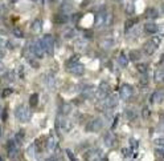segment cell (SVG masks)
<instances>
[{
	"instance_id": "34",
	"label": "cell",
	"mask_w": 164,
	"mask_h": 161,
	"mask_svg": "<svg viewBox=\"0 0 164 161\" xmlns=\"http://www.w3.org/2000/svg\"><path fill=\"white\" fill-rule=\"evenodd\" d=\"M155 142V145H157L159 148H163V144H164V141H163V138L160 137V138H156V140L154 141Z\"/></svg>"
},
{
	"instance_id": "14",
	"label": "cell",
	"mask_w": 164,
	"mask_h": 161,
	"mask_svg": "<svg viewBox=\"0 0 164 161\" xmlns=\"http://www.w3.org/2000/svg\"><path fill=\"white\" fill-rule=\"evenodd\" d=\"M85 160L86 161H98L99 160V152L95 151V149H90L85 153Z\"/></svg>"
},
{
	"instance_id": "41",
	"label": "cell",
	"mask_w": 164,
	"mask_h": 161,
	"mask_svg": "<svg viewBox=\"0 0 164 161\" xmlns=\"http://www.w3.org/2000/svg\"><path fill=\"white\" fill-rule=\"evenodd\" d=\"M130 142H131V145H132L134 148H137V147H138V141H137V140H134V138H131V140H130Z\"/></svg>"
},
{
	"instance_id": "6",
	"label": "cell",
	"mask_w": 164,
	"mask_h": 161,
	"mask_svg": "<svg viewBox=\"0 0 164 161\" xmlns=\"http://www.w3.org/2000/svg\"><path fill=\"white\" fill-rule=\"evenodd\" d=\"M67 71H69L72 75H74V76H82L83 72H85V67L80 62H77L74 64L67 65Z\"/></svg>"
},
{
	"instance_id": "24",
	"label": "cell",
	"mask_w": 164,
	"mask_h": 161,
	"mask_svg": "<svg viewBox=\"0 0 164 161\" xmlns=\"http://www.w3.org/2000/svg\"><path fill=\"white\" fill-rule=\"evenodd\" d=\"M118 63H119L121 67H126L128 64V60H127V56L124 53H121L119 56H118Z\"/></svg>"
},
{
	"instance_id": "19",
	"label": "cell",
	"mask_w": 164,
	"mask_h": 161,
	"mask_svg": "<svg viewBox=\"0 0 164 161\" xmlns=\"http://www.w3.org/2000/svg\"><path fill=\"white\" fill-rule=\"evenodd\" d=\"M42 30V21L40 19H36L35 21L32 23V31L35 32V33H38Z\"/></svg>"
},
{
	"instance_id": "15",
	"label": "cell",
	"mask_w": 164,
	"mask_h": 161,
	"mask_svg": "<svg viewBox=\"0 0 164 161\" xmlns=\"http://www.w3.org/2000/svg\"><path fill=\"white\" fill-rule=\"evenodd\" d=\"M115 141H117V140H115V136L112 135L111 132L106 133V135H105V137H103V142H105V145H106V147H109V148L114 147Z\"/></svg>"
},
{
	"instance_id": "5",
	"label": "cell",
	"mask_w": 164,
	"mask_h": 161,
	"mask_svg": "<svg viewBox=\"0 0 164 161\" xmlns=\"http://www.w3.org/2000/svg\"><path fill=\"white\" fill-rule=\"evenodd\" d=\"M99 46H101V48H103V49H111L112 47L115 46V37L111 36V35L103 36L102 39H101V41H99Z\"/></svg>"
},
{
	"instance_id": "44",
	"label": "cell",
	"mask_w": 164,
	"mask_h": 161,
	"mask_svg": "<svg viewBox=\"0 0 164 161\" xmlns=\"http://www.w3.org/2000/svg\"><path fill=\"white\" fill-rule=\"evenodd\" d=\"M45 161H57V158H56V157H49V158H47Z\"/></svg>"
},
{
	"instance_id": "8",
	"label": "cell",
	"mask_w": 164,
	"mask_h": 161,
	"mask_svg": "<svg viewBox=\"0 0 164 161\" xmlns=\"http://www.w3.org/2000/svg\"><path fill=\"white\" fill-rule=\"evenodd\" d=\"M32 52H33V55H35L36 57H38V59H41L44 55H45V49H44V46H42L41 40H37V41L32 46Z\"/></svg>"
},
{
	"instance_id": "9",
	"label": "cell",
	"mask_w": 164,
	"mask_h": 161,
	"mask_svg": "<svg viewBox=\"0 0 164 161\" xmlns=\"http://www.w3.org/2000/svg\"><path fill=\"white\" fill-rule=\"evenodd\" d=\"M103 126V121L101 119H94L93 121H90V123L87 124V131L89 132H99L101 129H102Z\"/></svg>"
},
{
	"instance_id": "13",
	"label": "cell",
	"mask_w": 164,
	"mask_h": 161,
	"mask_svg": "<svg viewBox=\"0 0 164 161\" xmlns=\"http://www.w3.org/2000/svg\"><path fill=\"white\" fill-rule=\"evenodd\" d=\"M97 95H98L99 99H103V97H106L107 95H110V85L107 84L106 81H102V83L99 84V88H98Z\"/></svg>"
},
{
	"instance_id": "47",
	"label": "cell",
	"mask_w": 164,
	"mask_h": 161,
	"mask_svg": "<svg viewBox=\"0 0 164 161\" xmlns=\"http://www.w3.org/2000/svg\"><path fill=\"white\" fill-rule=\"evenodd\" d=\"M11 3H16V2H19V0H9Z\"/></svg>"
},
{
	"instance_id": "18",
	"label": "cell",
	"mask_w": 164,
	"mask_h": 161,
	"mask_svg": "<svg viewBox=\"0 0 164 161\" xmlns=\"http://www.w3.org/2000/svg\"><path fill=\"white\" fill-rule=\"evenodd\" d=\"M157 16H159V12H157V9L156 8H147L146 9V18H148V19H156Z\"/></svg>"
},
{
	"instance_id": "37",
	"label": "cell",
	"mask_w": 164,
	"mask_h": 161,
	"mask_svg": "<svg viewBox=\"0 0 164 161\" xmlns=\"http://www.w3.org/2000/svg\"><path fill=\"white\" fill-rule=\"evenodd\" d=\"M66 153L69 154V158H70L72 161H77V160H76V157H74V154H73V153H72L70 151H66Z\"/></svg>"
},
{
	"instance_id": "1",
	"label": "cell",
	"mask_w": 164,
	"mask_h": 161,
	"mask_svg": "<svg viewBox=\"0 0 164 161\" xmlns=\"http://www.w3.org/2000/svg\"><path fill=\"white\" fill-rule=\"evenodd\" d=\"M15 116H16V119H17L19 121H21V123H27V121L31 120L32 112L28 109V107H25V105H20V107L16 108Z\"/></svg>"
},
{
	"instance_id": "17",
	"label": "cell",
	"mask_w": 164,
	"mask_h": 161,
	"mask_svg": "<svg viewBox=\"0 0 164 161\" xmlns=\"http://www.w3.org/2000/svg\"><path fill=\"white\" fill-rule=\"evenodd\" d=\"M144 30L148 33H157L159 32V25L155 24V23H147L144 25Z\"/></svg>"
},
{
	"instance_id": "3",
	"label": "cell",
	"mask_w": 164,
	"mask_h": 161,
	"mask_svg": "<svg viewBox=\"0 0 164 161\" xmlns=\"http://www.w3.org/2000/svg\"><path fill=\"white\" fill-rule=\"evenodd\" d=\"M41 43L44 46L45 52L49 53V55H53V52H54V39H53V36L52 35H45L41 39Z\"/></svg>"
},
{
	"instance_id": "43",
	"label": "cell",
	"mask_w": 164,
	"mask_h": 161,
	"mask_svg": "<svg viewBox=\"0 0 164 161\" xmlns=\"http://www.w3.org/2000/svg\"><path fill=\"white\" fill-rule=\"evenodd\" d=\"M73 35H74V31H72V30H70V31H69V32H67L66 35H65V37L67 39V37H69V36H73Z\"/></svg>"
},
{
	"instance_id": "30",
	"label": "cell",
	"mask_w": 164,
	"mask_h": 161,
	"mask_svg": "<svg viewBox=\"0 0 164 161\" xmlns=\"http://www.w3.org/2000/svg\"><path fill=\"white\" fill-rule=\"evenodd\" d=\"M47 84H48V87L50 88V89H54V88H56V80H54L53 76H48Z\"/></svg>"
},
{
	"instance_id": "33",
	"label": "cell",
	"mask_w": 164,
	"mask_h": 161,
	"mask_svg": "<svg viewBox=\"0 0 164 161\" xmlns=\"http://www.w3.org/2000/svg\"><path fill=\"white\" fill-rule=\"evenodd\" d=\"M130 56H131V60H132V62H137V60H139V53L135 52V51H132L131 53H130Z\"/></svg>"
},
{
	"instance_id": "32",
	"label": "cell",
	"mask_w": 164,
	"mask_h": 161,
	"mask_svg": "<svg viewBox=\"0 0 164 161\" xmlns=\"http://www.w3.org/2000/svg\"><path fill=\"white\" fill-rule=\"evenodd\" d=\"M122 154L124 157H130V156H131V151H130L128 148H123L122 149Z\"/></svg>"
},
{
	"instance_id": "23",
	"label": "cell",
	"mask_w": 164,
	"mask_h": 161,
	"mask_svg": "<svg viewBox=\"0 0 164 161\" xmlns=\"http://www.w3.org/2000/svg\"><path fill=\"white\" fill-rule=\"evenodd\" d=\"M27 156L29 157V158H33V157L36 156V145H35V144H32V145L28 147V149H27Z\"/></svg>"
},
{
	"instance_id": "11",
	"label": "cell",
	"mask_w": 164,
	"mask_h": 161,
	"mask_svg": "<svg viewBox=\"0 0 164 161\" xmlns=\"http://www.w3.org/2000/svg\"><path fill=\"white\" fill-rule=\"evenodd\" d=\"M56 126H57V129L61 132H67V131H70L72 124H70V121H67L66 119H57Z\"/></svg>"
},
{
	"instance_id": "31",
	"label": "cell",
	"mask_w": 164,
	"mask_h": 161,
	"mask_svg": "<svg viewBox=\"0 0 164 161\" xmlns=\"http://www.w3.org/2000/svg\"><path fill=\"white\" fill-rule=\"evenodd\" d=\"M137 69H138L139 73H147V65L143 64V63L137 64Z\"/></svg>"
},
{
	"instance_id": "46",
	"label": "cell",
	"mask_w": 164,
	"mask_h": 161,
	"mask_svg": "<svg viewBox=\"0 0 164 161\" xmlns=\"http://www.w3.org/2000/svg\"><path fill=\"white\" fill-rule=\"evenodd\" d=\"M32 2H35V3H41L42 0H32Z\"/></svg>"
},
{
	"instance_id": "39",
	"label": "cell",
	"mask_w": 164,
	"mask_h": 161,
	"mask_svg": "<svg viewBox=\"0 0 164 161\" xmlns=\"http://www.w3.org/2000/svg\"><path fill=\"white\" fill-rule=\"evenodd\" d=\"M148 116H150V110L147 108H144L143 109V117H148Z\"/></svg>"
},
{
	"instance_id": "29",
	"label": "cell",
	"mask_w": 164,
	"mask_h": 161,
	"mask_svg": "<svg viewBox=\"0 0 164 161\" xmlns=\"http://www.w3.org/2000/svg\"><path fill=\"white\" fill-rule=\"evenodd\" d=\"M135 23H137V19H128L126 23H124V30H131L135 25Z\"/></svg>"
},
{
	"instance_id": "22",
	"label": "cell",
	"mask_w": 164,
	"mask_h": 161,
	"mask_svg": "<svg viewBox=\"0 0 164 161\" xmlns=\"http://www.w3.org/2000/svg\"><path fill=\"white\" fill-rule=\"evenodd\" d=\"M56 145H57V141H56V138H54L53 136H49L48 142H47V148L49 149V151H53V149H56Z\"/></svg>"
},
{
	"instance_id": "42",
	"label": "cell",
	"mask_w": 164,
	"mask_h": 161,
	"mask_svg": "<svg viewBox=\"0 0 164 161\" xmlns=\"http://www.w3.org/2000/svg\"><path fill=\"white\" fill-rule=\"evenodd\" d=\"M4 55H5V51H4V48L0 47V60H2L4 57Z\"/></svg>"
},
{
	"instance_id": "49",
	"label": "cell",
	"mask_w": 164,
	"mask_h": 161,
	"mask_svg": "<svg viewBox=\"0 0 164 161\" xmlns=\"http://www.w3.org/2000/svg\"><path fill=\"white\" fill-rule=\"evenodd\" d=\"M0 11H2V7H0Z\"/></svg>"
},
{
	"instance_id": "20",
	"label": "cell",
	"mask_w": 164,
	"mask_h": 161,
	"mask_svg": "<svg viewBox=\"0 0 164 161\" xmlns=\"http://www.w3.org/2000/svg\"><path fill=\"white\" fill-rule=\"evenodd\" d=\"M82 95L85 97H92L94 95V88L92 85H85L82 88Z\"/></svg>"
},
{
	"instance_id": "48",
	"label": "cell",
	"mask_w": 164,
	"mask_h": 161,
	"mask_svg": "<svg viewBox=\"0 0 164 161\" xmlns=\"http://www.w3.org/2000/svg\"><path fill=\"white\" fill-rule=\"evenodd\" d=\"M112 2H121V0H112Z\"/></svg>"
},
{
	"instance_id": "45",
	"label": "cell",
	"mask_w": 164,
	"mask_h": 161,
	"mask_svg": "<svg viewBox=\"0 0 164 161\" xmlns=\"http://www.w3.org/2000/svg\"><path fill=\"white\" fill-rule=\"evenodd\" d=\"M4 71V65L2 64V63H0V73H2V72Z\"/></svg>"
},
{
	"instance_id": "36",
	"label": "cell",
	"mask_w": 164,
	"mask_h": 161,
	"mask_svg": "<svg viewBox=\"0 0 164 161\" xmlns=\"http://www.w3.org/2000/svg\"><path fill=\"white\" fill-rule=\"evenodd\" d=\"M13 33H15V36H16V37H22V32H21L20 30H17V28H15V30H13Z\"/></svg>"
},
{
	"instance_id": "2",
	"label": "cell",
	"mask_w": 164,
	"mask_h": 161,
	"mask_svg": "<svg viewBox=\"0 0 164 161\" xmlns=\"http://www.w3.org/2000/svg\"><path fill=\"white\" fill-rule=\"evenodd\" d=\"M159 41L160 39L159 37H154L151 39V40L147 41L144 46H143V52L147 55V56H151V55H154L156 52L157 47H159Z\"/></svg>"
},
{
	"instance_id": "7",
	"label": "cell",
	"mask_w": 164,
	"mask_h": 161,
	"mask_svg": "<svg viewBox=\"0 0 164 161\" xmlns=\"http://www.w3.org/2000/svg\"><path fill=\"white\" fill-rule=\"evenodd\" d=\"M118 105V96L115 95H107L103 99V107L106 109H112Z\"/></svg>"
},
{
	"instance_id": "28",
	"label": "cell",
	"mask_w": 164,
	"mask_h": 161,
	"mask_svg": "<svg viewBox=\"0 0 164 161\" xmlns=\"http://www.w3.org/2000/svg\"><path fill=\"white\" fill-rule=\"evenodd\" d=\"M86 47H87V41L85 40V39H82V40H78L76 43V48L77 49H85Z\"/></svg>"
},
{
	"instance_id": "16",
	"label": "cell",
	"mask_w": 164,
	"mask_h": 161,
	"mask_svg": "<svg viewBox=\"0 0 164 161\" xmlns=\"http://www.w3.org/2000/svg\"><path fill=\"white\" fill-rule=\"evenodd\" d=\"M163 100H164L163 91H156V92H154V95H152V103H154V104H162Z\"/></svg>"
},
{
	"instance_id": "38",
	"label": "cell",
	"mask_w": 164,
	"mask_h": 161,
	"mask_svg": "<svg viewBox=\"0 0 164 161\" xmlns=\"http://www.w3.org/2000/svg\"><path fill=\"white\" fill-rule=\"evenodd\" d=\"M11 93H12V89H4V92H3V97L11 95Z\"/></svg>"
},
{
	"instance_id": "26",
	"label": "cell",
	"mask_w": 164,
	"mask_h": 161,
	"mask_svg": "<svg viewBox=\"0 0 164 161\" xmlns=\"http://www.w3.org/2000/svg\"><path fill=\"white\" fill-rule=\"evenodd\" d=\"M67 20H69V19H67V16L65 13L56 15V21H57V23H66Z\"/></svg>"
},
{
	"instance_id": "35",
	"label": "cell",
	"mask_w": 164,
	"mask_h": 161,
	"mask_svg": "<svg viewBox=\"0 0 164 161\" xmlns=\"http://www.w3.org/2000/svg\"><path fill=\"white\" fill-rule=\"evenodd\" d=\"M155 154H156L157 157H163V154H164L163 148H157V149H155Z\"/></svg>"
},
{
	"instance_id": "40",
	"label": "cell",
	"mask_w": 164,
	"mask_h": 161,
	"mask_svg": "<svg viewBox=\"0 0 164 161\" xmlns=\"http://www.w3.org/2000/svg\"><path fill=\"white\" fill-rule=\"evenodd\" d=\"M132 113H134L132 110H127V116H128L130 119H134V117H137V115H132Z\"/></svg>"
},
{
	"instance_id": "25",
	"label": "cell",
	"mask_w": 164,
	"mask_h": 161,
	"mask_svg": "<svg viewBox=\"0 0 164 161\" xmlns=\"http://www.w3.org/2000/svg\"><path fill=\"white\" fill-rule=\"evenodd\" d=\"M72 112V105L70 104H66V103H64L61 105V113L62 115H69Z\"/></svg>"
},
{
	"instance_id": "21",
	"label": "cell",
	"mask_w": 164,
	"mask_h": 161,
	"mask_svg": "<svg viewBox=\"0 0 164 161\" xmlns=\"http://www.w3.org/2000/svg\"><path fill=\"white\" fill-rule=\"evenodd\" d=\"M154 79L156 83H162L164 80V71L163 69H156L154 73Z\"/></svg>"
},
{
	"instance_id": "12",
	"label": "cell",
	"mask_w": 164,
	"mask_h": 161,
	"mask_svg": "<svg viewBox=\"0 0 164 161\" xmlns=\"http://www.w3.org/2000/svg\"><path fill=\"white\" fill-rule=\"evenodd\" d=\"M7 152H8V157L9 158H15L19 154V147L15 141H9L7 145Z\"/></svg>"
},
{
	"instance_id": "10",
	"label": "cell",
	"mask_w": 164,
	"mask_h": 161,
	"mask_svg": "<svg viewBox=\"0 0 164 161\" xmlns=\"http://www.w3.org/2000/svg\"><path fill=\"white\" fill-rule=\"evenodd\" d=\"M119 93H121V99L122 100H128L130 97L132 96L134 89H132V87L130 85V84H123Z\"/></svg>"
},
{
	"instance_id": "27",
	"label": "cell",
	"mask_w": 164,
	"mask_h": 161,
	"mask_svg": "<svg viewBox=\"0 0 164 161\" xmlns=\"http://www.w3.org/2000/svg\"><path fill=\"white\" fill-rule=\"evenodd\" d=\"M38 103V95L37 93H33V95L29 97V104H31V107H36Z\"/></svg>"
},
{
	"instance_id": "4",
	"label": "cell",
	"mask_w": 164,
	"mask_h": 161,
	"mask_svg": "<svg viewBox=\"0 0 164 161\" xmlns=\"http://www.w3.org/2000/svg\"><path fill=\"white\" fill-rule=\"evenodd\" d=\"M111 21V15L107 13V12H99L95 18V27H103L110 24Z\"/></svg>"
}]
</instances>
